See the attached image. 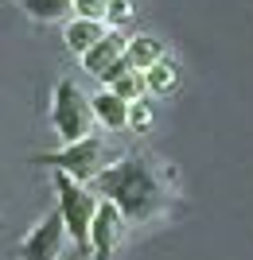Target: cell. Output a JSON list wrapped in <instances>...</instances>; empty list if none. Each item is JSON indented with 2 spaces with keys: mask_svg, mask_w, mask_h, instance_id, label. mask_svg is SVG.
I'll return each instance as SVG.
<instances>
[{
  "mask_svg": "<svg viewBox=\"0 0 253 260\" xmlns=\"http://www.w3.org/2000/svg\"><path fill=\"white\" fill-rule=\"evenodd\" d=\"M94 194H101L105 202L121 210L125 221H152L156 214H164L167 206V190L164 183L152 175V167L140 155H121L117 163H109L105 171L94 179Z\"/></svg>",
  "mask_w": 253,
  "mask_h": 260,
  "instance_id": "6da1fadb",
  "label": "cell"
},
{
  "mask_svg": "<svg viewBox=\"0 0 253 260\" xmlns=\"http://www.w3.org/2000/svg\"><path fill=\"white\" fill-rule=\"evenodd\" d=\"M121 155L109 152V144L101 140V136H94L90 132L86 140H74V144H63L59 152H39L35 155V163L39 167H51V171H63L70 175L74 183H94L109 163H117Z\"/></svg>",
  "mask_w": 253,
  "mask_h": 260,
  "instance_id": "7a4b0ae2",
  "label": "cell"
},
{
  "mask_svg": "<svg viewBox=\"0 0 253 260\" xmlns=\"http://www.w3.org/2000/svg\"><path fill=\"white\" fill-rule=\"evenodd\" d=\"M55 194H59V214L66 221V233L78 249H90V225L98 217V206L101 198L90 190L86 183H74L70 175L55 171Z\"/></svg>",
  "mask_w": 253,
  "mask_h": 260,
  "instance_id": "3957f363",
  "label": "cell"
},
{
  "mask_svg": "<svg viewBox=\"0 0 253 260\" xmlns=\"http://www.w3.org/2000/svg\"><path fill=\"white\" fill-rule=\"evenodd\" d=\"M90 120H94L90 98L78 89V82L59 78L55 89H51V128L59 132V140H63V144L86 140V136H90Z\"/></svg>",
  "mask_w": 253,
  "mask_h": 260,
  "instance_id": "277c9868",
  "label": "cell"
},
{
  "mask_svg": "<svg viewBox=\"0 0 253 260\" xmlns=\"http://www.w3.org/2000/svg\"><path fill=\"white\" fill-rule=\"evenodd\" d=\"M63 245H66V221H63L59 210H51L20 241V260H59Z\"/></svg>",
  "mask_w": 253,
  "mask_h": 260,
  "instance_id": "5b68a950",
  "label": "cell"
},
{
  "mask_svg": "<svg viewBox=\"0 0 253 260\" xmlns=\"http://www.w3.org/2000/svg\"><path fill=\"white\" fill-rule=\"evenodd\" d=\"M121 225H125L121 210L101 198L98 217H94V225H90V252H94V260H113L117 237H121Z\"/></svg>",
  "mask_w": 253,
  "mask_h": 260,
  "instance_id": "8992f818",
  "label": "cell"
},
{
  "mask_svg": "<svg viewBox=\"0 0 253 260\" xmlns=\"http://www.w3.org/2000/svg\"><path fill=\"white\" fill-rule=\"evenodd\" d=\"M125 51H129V35L117 31V27H109L101 43H94L86 54H82V70H90L94 78H105L113 66L125 58Z\"/></svg>",
  "mask_w": 253,
  "mask_h": 260,
  "instance_id": "52a82bcc",
  "label": "cell"
},
{
  "mask_svg": "<svg viewBox=\"0 0 253 260\" xmlns=\"http://www.w3.org/2000/svg\"><path fill=\"white\" fill-rule=\"evenodd\" d=\"M105 31H109V23H101V20H78V16H70V20H66V27H63L66 51H74L78 58H82L94 43H101V39H105Z\"/></svg>",
  "mask_w": 253,
  "mask_h": 260,
  "instance_id": "ba28073f",
  "label": "cell"
},
{
  "mask_svg": "<svg viewBox=\"0 0 253 260\" xmlns=\"http://www.w3.org/2000/svg\"><path fill=\"white\" fill-rule=\"evenodd\" d=\"M90 109H94V120L105 124V128H129V101H121L113 89L101 86L94 98H90Z\"/></svg>",
  "mask_w": 253,
  "mask_h": 260,
  "instance_id": "9c48e42d",
  "label": "cell"
},
{
  "mask_svg": "<svg viewBox=\"0 0 253 260\" xmlns=\"http://www.w3.org/2000/svg\"><path fill=\"white\" fill-rule=\"evenodd\" d=\"M125 58H129V66L132 70H152L160 58H167V51H164V39H156V35H132L129 39V51H125Z\"/></svg>",
  "mask_w": 253,
  "mask_h": 260,
  "instance_id": "30bf717a",
  "label": "cell"
},
{
  "mask_svg": "<svg viewBox=\"0 0 253 260\" xmlns=\"http://www.w3.org/2000/svg\"><path fill=\"white\" fill-rule=\"evenodd\" d=\"M179 82V62L167 54V58H160V62L152 66V70H144V89L148 93H156V98H164V93H172Z\"/></svg>",
  "mask_w": 253,
  "mask_h": 260,
  "instance_id": "8fae6325",
  "label": "cell"
},
{
  "mask_svg": "<svg viewBox=\"0 0 253 260\" xmlns=\"http://www.w3.org/2000/svg\"><path fill=\"white\" fill-rule=\"evenodd\" d=\"M20 8L32 16V20H66L70 12H74V0H20Z\"/></svg>",
  "mask_w": 253,
  "mask_h": 260,
  "instance_id": "7c38bea8",
  "label": "cell"
},
{
  "mask_svg": "<svg viewBox=\"0 0 253 260\" xmlns=\"http://www.w3.org/2000/svg\"><path fill=\"white\" fill-rule=\"evenodd\" d=\"M105 89H113V93H117L121 101H129V105L148 93V89H144V74H140V70H125V74H117Z\"/></svg>",
  "mask_w": 253,
  "mask_h": 260,
  "instance_id": "4fadbf2b",
  "label": "cell"
},
{
  "mask_svg": "<svg viewBox=\"0 0 253 260\" xmlns=\"http://www.w3.org/2000/svg\"><path fill=\"white\" fill-rule=\"evenodd\" d=\"M132 12H136V0H109V12H105V23L121 31L125 23L132 20Z\"/></svg>",
  "mask_w": 253,
  "mask_h": 260,
  "instance_id": "5bb4252c",
  "label": "cell"
},
{
  "mask_svg": "<svg viewBox=\"0 0 253 260\" xmlns=\"http://www.w3.org/2000/svg\"><path fill=\"white\" fill-rule=\"evenodd\" d=\"M129 128L132 132H148V128H152V105H148L144 98L129 105Z\"/></svg>",
  "mask_w": 253,
  "mask_h": 260,
  "instance_id": "9a60e30c",
  "label": "cell"
},
{
  "mask_svg": "<svg viewBox=\"0 0 253 260\" xmlns=\"http://www.w3.org/2000/svg\"><path fill=\"white\" fill-rule=\"evenodd\" d=\"M105 12H109V0H74L78 20H101L105 23Z\"/></svg>",
  "mask_w": 253,
  "mask_h": 260,
  "instance_id": "2e32d148",
  "label": "cell"
}]
</instances>
